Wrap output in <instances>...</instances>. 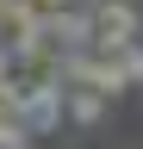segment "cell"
Wrapping results in <instances>:
<instances>
[{
	"label": "cell",
	"mask_w": 143,
	"mask_h": 149,
	"mask_svg": "<svg viewBox=\"0 0 143 149\" xmlns=\"http://www.w3.org/2000/svg\"><path fill=\"white\" fill-rule=\"evenodd\" d=\"M118 68H124V87H137L143 81V44H124L118 50Z\"/></svg>",
	"instance_id": "5b68a950"
},
{
	"label": "cell",
	"mask_w": 143,
	"mask_h": 149,
	"mask_svg": "<svg viewBox=\"0 0 143 149\" xmlns=\"http://www.w3.org/2000/svg\"><path fill=\"white\" fill-rule=\"evenodd\" d=\"M62 68H68V87H93V93H124V68H118V56H106V50H75V56H62Z\"/></svg>",
	"instance_id": "3957f363"
},
{
	"label": "cell",
	"mask_w": 143,
	"mask_h": 149,
	"mask_svg": "<svg viewBox=\"0 0 143 149\" xmlns=\"http://www.w3.org/2000/svg\"><path fill=\"white\" fill-rule=\"evenodd\" d=\"M68 118H75V124H100L106 118V93H93V87H68Z\"/></svg>",
	"instance_id": "277c9868"
},
{
	"label": "cell",
	"mask_w": 143,
	"mask_h": 149,
	"mask_svg": "<svg viewBox=\"0 0 143 149\" xmlns=\"http://www.w3.org/2000/svg\"><path fill=\"white\" fill-rule=\"evenodd\" d=\"M68 87L62 81H25V100H19V124L31 137H50L56 124H68Z\"/></svg>",
	"instance_id": "6da1fadb"
},
{
	"label": "cell",
	"mask_w": 143,
	"mask_h": 149,
	"mask_svg": "<svg viewBox=\"0 0 143 149\" xmlns=\"http://www.w3.org/2000/svg\"><path fill=\"white\" fill-rule=\"evenodd\" d=\"M38 6H44V13H62V6H75V0H38Z\"/></svg>",
	"instance_id": "52a82bcc"
},
{
	"label": "cell",
	"mask_w": 143,
	"mask_h": 149,
	"mask_svg": "<svg viewBox=\"0 0 143 149\" xmlns=\"http://www.w3.org/2000/svg\"><path fill=\"white\" fill-rule=\"evenodd\" d=\"M6 81H25V74H19V56L0 44V87H6Z\"/></svg>",
	"instance_id": "8992f818"
},
{
	"label": "cell",
	"mask_w": 143,
	"mask_h": 149,
	"mask_svg": "<svg viewBox=\"0 0 143 149\" xmlns=\"http://www.w3.org/2000/svg\"><path fill=\"white\" fill-rule=\"evenodd\" d=\"M87 6H93V50L118 56L124 44H137V37H143L137 6H124V0H87Z\"/></svg>",
	"instance_id": "7a4b0ae2"
}]
</instances>
